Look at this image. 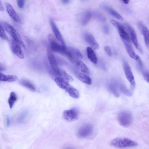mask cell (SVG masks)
<instances>
[{"label":"cell","mask_w":149,"mask_h":149,"mask_svg":"<svg viewBox=\"0 0 149 149\" xmlns=\"http://www.w3.org/2000/svg\"><path fill=\"white\" fill-rule=\"evenodd\" d=\"M118 120L121 126L124 127H128L131 125L133 121L132 114L128 111H121L118 114Z\"/></svg>","instance_id":"7a4b0ae2"},{"label":"cell","mask_w":149,"mask_h":149,"mask_svg":"<svg viewBox=\"0 0 149 149\" xmlns=\"http://www.w3.org/2000/svg\"><path fill=\"white\" fill-rule=\"evenodd\" d=\"M7 124L8 126H9L10 124V121L9 118H7Z\"/></svg>","instance_id":"ab89813d"},{"label":"cell","mask_w":149,"mask_h":149,"mask_svg":"<svg viewBox=\"0 0 149 149\" xmlns=\"http://www.w3.org/2000/svg\"><path fill=\"white\" fill-rule=\"evenodd\" d=\"M27 113L26 111L23 112L19 116L18 122L19 123H22L25 120L27 116Z\"/></svg>","instance_id":"1f68e13d"},{"label":"cell","mask_w":149,"mask_h":149,"mask_svg":"<svg viewBox=\"0 0 149 149\" xmlns=\"http://www.w3.org/2000/svg\"><path fill=\"white\" fill-rule=\"evenodd\" d=\"M125 25L129 32L132 40L136 48L141 53L143 51L138 43L136 33L132 27L128 23H126Z\"/></svg>","instance_id":"30bf717a"},{"label":"cell","mask_w":149,"mask_h":149,"mask_svg":"<svg viewBox=\"0 0 149 149\" xmlns=\"http://www.w3.org/2000/svg\"><path fill=\"white\" fill-rule=\"evenodd\" d=\"M122 1L125 4H128L129 3V2H130V1H126V0H125V1Z\"/></svg>","instance_id":"b9f144b4"},{"label":"cell","mask_w":149,"mask_h":149,"mask_svg":"<svg viewBox=\"0 0 149 149\" xmlns=\"http://www.w3.org/2000/svg\"><path fill=\"white\" fill-rule=\"evenodd\" d=\"M84 38L86 42L90 44L93 49L95 50L99 49V44L92 35L90 33H86L84 35Z\"/></svg>","instance_id":"7c38bea8"},{"label":"cell","mask_w":149,"mask_h":149,"mask_svg":"<svg viewBox=\"0 0 149 149\" xmlns=\"http://www.w3.org/2000/svg\"><path fill=\"white\" fill-rule=\"evenodd\" d=\"M104 49L107 55L109 57L112 55V53L110 48L107 46L104 47Z\"/></svg>","instance_id":"e575fe53"},{"label":"cell","mask_w":149,"mask_h":149,"mask_svg":"<svg viewBox=\"0 0 149 149\" xmlns=\"http://www.w3.org/2000/svg\"><path fill=\"white\" fill-rule=\"evenodd\" d=\"M19 84L32 91H35L36 88L34 85L29 81L25 79H22L19 81Z\"/></svg>","instance_id":"484cf974"},{"label":"cell","mask_w":149,"mask_h":149,"mask_svg":"<svg viewBox=\"0 0 149 149\" xmlns=\"http://www.w3.org/2000/svg\"><path fill=\"white\" fill-rule=\"evenodd\" d=\"M0 36L4 40H9L4 29L1 24H0Z\"/></svg>","instance_id":"4dcf8cb0"},{"label":"cell","mask_w":149,"mask_h":149,"mask_svg":"<svg viewBox=\"0 0 149 149\" xmlns=\"http://www.w3.org/2000/svg\"><path fill=\"white\" fill-rule=\"evenodd\" d=\"M64 149H74L73 148L71 147H67L65 148Z\"/></svg>","instance_id":"7bdbcfd3"},{"label":"cell","mask_w":149,"mask_h":149,"mask_svg":"<svg viewBox=\"0 0 149 149\" xmlns=\"http://www.w3.org/2000/svg\"><path fill=\"white\" fill-rule=\"evenodd\" d=\"M123 64L126 77L133 88H134L135 86V82L131 67L125 60H123Z\"/></svg>","instance_id":"8992f818"},{"label":"cell","mask_w":149,"mask_h":149,"mask_svg":"<svg viewBox=\"0 0 149 149\" xmlns=\"http://www.w3.org/2000/svg\"><path fill=\"white\" fill-rule=\"evenodd\" d=\"M48 57L52 69L54 73L59 76L60 69L58 66L54 55L49 49L48 50Z\"/></svg>","instance_id":"9c48e42d"},{"label":"cell","mask_w":149,"mask_h":149,"mask_svg":"<svg viewBox=\"0 0 149 149\" xmlns=\"http://www.w3.org/2000/svg\"><path fill=\"white\" fill-rule=\"evenodd\" d=\"M55 81L58 86L66 91L72 86L67 82L60 77L55 78Z\"/></svg>","instance_id":"e0dca14e"},{"label":"cell","mask_w":149,"mask_h":149,"mask_svg":"<svg viewBox=\"0 0 149 149\" xmlns=\"http://www.w3.org/2000/svg\"><path fill=\"white\" fill-rule=\"evenodd\" d=\"M79 115V111L76 108L65 110L63 114L64 119L68 122H73L77 120Z\"/></svg>","instance_id":"5b68a950"},{"label":"cell","mask_w":149,"mask_h":149,"mask_svg":"<svg viewBox=\"0 0 149 149\" xmlns=\"http://www.w3.org/2000/svg\"><path fill=\"white\" fill-rule=\"evenodd\" d=\"M70 60L80 71L85 74H90V71L87 66L78 58L75 56H74Z\"/></svg>","instance_id":"ba28073f"},{"label":"cell","mask_w":149,"mask_h":149,"mask_svg":"<svg viewBox=\"0 0 149 149\" xmlns=\"http://www.w3.org/2000/svg\"><path fill=\"white\" fill-rule=\"evenodd\" d=\"M93 128L90 124H87L82 126L77 133L78 137L81 138H85L90 135L92 133Z\"/></svg>","instance_id":"52a82bcc"},{"label":"cell","mask_w":149,"mask_h":149,"mask_svg":"<svg viewBox=\"0 0 149 149\" xmlns=\"http://www.w3.org/2000/svg\"><path fill=\"white\" fill-rule=\"evenodd\" d=\"M92 16V13L88 11L84 13L81 16V22L82 25H87L91 20Z\"/></svg>","instance_id":"603a6c76"},{"label":"cell","mask_w":149,"mask_h":149,"mask_svg":"<svg viewBox=\"0 0 149 149\" xmlns=\"http://www.w3.org/2000/svg\"><path fill=\"white\" fill-rule=\"evenodd\" d=\"M49 40L52 50L66 56L67 51V49L65 45L60 44L52 34L49 36Z\"/></svg>","instance_id":"277c9868"},{"label":"cell","mask_w":149,"mask_h":149,"mask_svg":"<svg viewBox=\"0 0 149 149\" xmlns=\"http://www.w3.org/2000/svg\"><path fill=\"white\" fill-rule=\"evenodd\" d=\"M103 29L104 32L106 34H107L109 33V25L105 24L103 25Z\"/></svg>","instance_id":"836d02e7"},{"label":"cell","mask_w":149,"mask_h":149,"mask_svg":"<svg viewBox=\"0 0 149 149\" xmlns=\"http://www.w3.org/2000/svg\"><path fill=\"white\" fill-rule=\"evenodd\" d=\"M116 83L117 86L123 94L128 97L132 96V93L123 83L118 81H116Z\"/></svg>","instance_id":"ffe728a7"},{"label":"cell","mask_w":149,"mask_h":149,"mask_svg":"<svg viewBox=\"0 0 149 149\" xmlns=\"http://www.w3.org/2000/svg\"><path fill=\"white\" fill-rule=\"evenodd\" d=\"M60 78L68 82H70L73 81V79L70 74L63 70L60 69L59 75Z\"/></svg>","instance_id":"4316f807"},{"label":"cell","mask_w":149,"mask_h":149,"mask_svg":"<svg viewBox=\"0 0 149 149\" xmlns=\"http://www.w3.org/2000/svg\"><path fill=\"white\" fill-rule=\"evenodd\" d=\"M78 79L82 82L88 85H91L92 81L91 78L86 74L79 73L78 74Z\"/></svg>","instance_id":"d4e9b609"},{"label":"cell","mask_w":149,"mask_h":149,"mask_svg":"<svg viewBox=\"0 0 149 149\" xmlns=\"http://www.w3.org/2000/svg\"><path fill=\"white\" fill-rule=\"evenodd\" d=\"M71 97L74 98H78L79 96V93L77 90L72 86L66 91Z\"/></svg>","instance_id":"83f0119b"},{"label":"cell","mask_w":149,"mask_h":149,"mask_svg":"<svg viewBox=\"0 0 149 149\" xmlns=\"http://www.w3.org/2000/svg\"><path fill=\"white\" fill-rule=\"evenodd\" d=\"M21 45L14 40L12 42V52L16 55L21 59L24 58V55L23 53Z\"/></svg>","instance_id":"4fadbf2b"},{"label":"cell","mask_w":149,"mask_h":149,"mask_svg":"<svg viewBox=\"0 0 149 149\" xmlns=\"http://www.w3.org/2000/svg\"><path fill=\"white\" fill-rule=\"evenodd\" d=\"M3 27L8 33L12 37L13 40L19 44L24 48L25 46L21 36L16 30L10 24L5 22L2 23Z\"/></svg>","instance_id":"3957f363"},{"label":"cell","mask_w":149,"mask_h":149,"mask_svg":"<svg viewBox=\"0 0 149 149\" xmlns=\"http://www.w3.org/2000/svg\"><path fill=\"white\" fill-rule=\"evenodd\" d=\"M18 79L17 77L13 75H6L5 74L0 72V81L13 82Z\"/></svg>","instance_id":"cb8c5ba5"},{"label":"cell","mask_w":149,"mask_h":149,"mask_svg":"<svg viewBox=\"0 0 149 149\" xmlns=\"http://www.w3.org/2000/svg\"><path fill=\"white\" fill-rule=\"evenodd\" d=\"M144 80L148 83H149V72L144 68L141 70Z\"/></svg>","instance_id":"d6a6232c"},{"label":"cell","mask_w":149,"mask_h":149,"mask_svg":"<svg viewBox=\"0 0 149 149\" xmlns=\"http://www.w3.org/2000/svg\"><path fill=\"white\" fill-rule=\"evenodd\" d=\"M25 1L23 0H18L17 1V5L18 7L22 9L24 8Z\"/></svg>","instance_id":"d590c367"},{"label":"cell","mask_w":149,"mask_h":149,"mask_svg":"<svg viewBox=\"0 0 149 149\" xmlns=\"http://www.w3.org/2000/svg\"><path fill=\"white\" fill-rule=\"evenodd\" d=\"M5 69V67L1 63H0V72L4 71Z\"/></svg>","instance_id":"f35d334b"},{"label":"cell","mask_w":149,"mask_h":149,"mask_svg":"<svg viewBox=\"0 0 149 149\" xmlns=\"http://www.w3.org/2000/svg\"><path fill=\"white\" fill-rule=\"evenodd\" d=\"M122 41L126 51L130 57L136 60L138 55L136 54L132 46L127 42L123 40Z\"/></svg>","instance_id":"ac0fdd59"},{"label":"cell","mask_w":149,"mask_h":149,"mask_svg":"<svg viewBox=\"0 0 149 149\" xmlns=\"http://www.w3.org/2000/svg\"><path fill=\"white\" fill-rule=\"evenodd\" d=\"M119 33L122 40L127 42H130V39L129 36L125 30L124 27L122 25L117 28Z\"/></svg>","instance_id":"7402d4cb"},{"label":"cell","mask_w":149,"mask_h":149,"mask_svg":"<svg viewBox=\"0 0 149 149\" xmlns=\"http://www.w3.org/2000/svg\"><path fill=\"white\" fill-rule=\"evenodd\" d=\"M17 99L16 94L14 92H12L8 99V103L10 108H12Z\"/></svg>","instance_id":"f1b7e54d"},{"label":"cell","mask_w":149,"mask_h":149,"mask_svg":"<svg viewBox=\"0 0 149 149\" xmlns=\"http://www.w3.org/2000/svg\"><path fill=\"white\" fill-rule=\"evenodd\" d=\"M4 8L3 4L1 1H0V11L3 12L4 11Z\"/></svg>","instance_id":"74e56055"},{"label":"cell","mask_w":149,"mask_h":149,"mask_svg":"<svg viewBox=\"0 0 149 149\" xmlns=\"http://www.w3.org/2000/svg\"><path fill=\"white\" fill-rule=\"evenodd\" d=\"M111 145L118 148H125L137 146L138 144L130 139L124 137L116 138L111 142Z\"/></svg>","instance_id":"6da1fadb"},{"label":"cell","mask_w":149,"mask_h":149,"mask_svg":"<svg viewBox=\"0 0 149 149\" xmlns=\"http://www.w3.org/2000/svg\"><path fill=\"white\" fill-rule=\"evenodd\" d=\"M6 6L8 12L10 17L15 21L19 22L20 18L12 6L10 4L7 3Z\"/></svg>","instance_id":"2e32d148"},{"label":"cell","mask_w":149,"mask_h":149,"mask_svg":"<svg viewBox=\"0 0 149 149\" xmlns=\"http://www.w3.org/2000/svg\"><path fill=\"white\" fill-rule=\"evenodd\" d=\"M100 64L101 67L103 68V69H106L105 63L103 60H101L100 61Z\"/></svg>","instance_id":"8d00e7d4"},{"label":"cell","mask_w":149,"mask_h":149,"mask_svg":"<svg viewBox=\"0 0 149 149\" xmlns=\"http://www.w3.org/2000/svg\"><path fill=\"white\" fill-rule=\"evenodd\" d=\"M62 2L64 4H66L68 3H69V1H68V0H64V1H62Z\"/></svg>","instance_id":"60d3db41"},{"label":"cell","mask_w":149,"mask_h":149,"mask_svg":"<svg viewBox=\"0 0 149 149\" xmlns=\"http://www.w3.org/2000/svg\"><path fill=\"white\" fill-rule=\"evenodd\" d=\"M138 26L144 36L145 44L146 46L148 47L149 34L148 29L141 23H139Z\"/></svg>","instance_id":"9a60e30c"},{"label":"cell","mask_w":149,"mask_h":149,"mask_svg":"<svg viewBox=\"0 0 149 149\" xmlns=\"http://www.w3.org/2000/svg\"><path fill=\"white\" fill-rule=\"evenodd\" d=\"M50 22L52 29L57 40L60 42L62 44L65 45L62 35L56 24L52 20H51Z\"/></svg>","instance_id":"5bb4252c"},{"label":"cell","mask_w":149,"mask_h":149,"mask_svg":"<svg viewBox=\"0 0 149 149\" xmlns=\"http://www.w3.org/2000/svg\"><path fill=\"white\" fill-rule=\"evenodd\" d=\"M87 51L88 59L93 63L96 64L97 63L98 59L94 51L92 48L90 47H87Z\"/></svg>","instance_id":"44dd1931"},{"label":"cell","mask_w":149,"mask_h":149,"mask_svg":"<svg viewBox=\"0 0 149 149\" xmlns=\"http://www.w3.org/2000/svg\"><path fill=\"white\" fill-rule=\"evenodd\" d=\"M107 86L109 90L116 97H120V94L116 83L108 82L107 83Z\"/></svg>","instance_id":"d6986e66"},{"label":"cell","mask_w":149,"mask_h":149,"mask_svg":"<svg viewBox=\"0 0 149 149\" xmlns=\"http://www.w3.org/2000/svg\"><path fill=\"white\" fill-rule=\"evenodd\" d=\"M100 8L103 10L109 13L117 19L121 21H124L122 16L116 11L105 4H102L100 5Z\"/></svg>","instance_id":"8fae6325"},{"label":"cell","mask_w":149,"mask_h":149,"mask_svg":"<svg viewBox=\"0 0 149 149\" xmlns=\"http://www.w3.org/2000/svg\"><path fill=\"white\" fill-rule=\"evenodd\" d=\"M92 16L94 18L99 21L104 22L106 21L105 16L99 12L95 11L92 13Z\"/></svg>","instance_id":"f546056e"}]
</instances>
